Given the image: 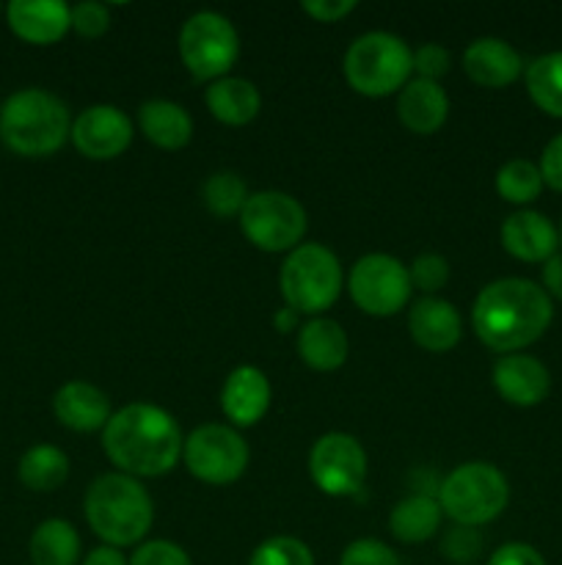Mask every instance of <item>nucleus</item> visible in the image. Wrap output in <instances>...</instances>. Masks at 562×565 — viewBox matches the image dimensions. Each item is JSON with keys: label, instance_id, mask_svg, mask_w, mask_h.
<instances>
[{"label": "nucleus", "instance_id": "9d476101", "mask_svg": "<svg viewBox=\"0 0 562 565\" xmlns=\"http://www.w3.org/2000/svg\"><path fill=\"white\" fill-rule=\"evenodd\" d=\"M246 439L237 428L220 423L198 425L182 441V463L196 480L207 486H229L248 469Z\"/></svg>", "mask_w": 562, "mask_h": 565}, {"label": "nucleus", "instance_id": "4c0bfd02", "mask_svg": "<svg viewBox=\"0 0 562 565\" xmlns=\"http://www.w3.org/2000/svg\"><path fill=\"white\" fill-rule=\"evenodd\" d=\"M538 169H540V177H543V185L554 188V191L562 193V132L545 143Z\"/></svg>", "mask_w": 562, "mask_h": 565}, {"label": "nucleus", "instance_id": "37998d69", "mask_svg": "<svg viewBox=\"0 0 562 565\" xmlns=\"http://www.w3.org/2000/svg\"><path fill=\"white\" fill-rule=\"evenodd\" d=\"M298 318H301V315L292 312L290 307L279 309V312L273 315V326H275V331H281V334H287V331H298Z\"/></svg>", "mask_w": 562, "mask_h": 565}, {"label": "nucleus", "instance_id": "2eb2a0df", "mask_svg": "<svg viewBox=\"0 0 562 565\" xmlns=\"http://www.w3.org/2000/svg\"><path fill=\"white\" fill-rule=\"evenodd\" d=\"M494 390L501 401L518 408H532L545 401L551 390V375L540 359L527 353H505L494 364Z\"/></svg>", "mask_w": 562, "mask_h": 565}, {"label": "nucleus", "instance_id": "39448f33", "mask_svg": "<svg viewBox=\"0 0 562 565\" xmlns=\"http://www.w3.org/2000/svg\"><path fill=\"white\" fill-rule=\"evenodd\" d=\"M345 287L342 263L323 243H301L287 254L279 270V290L287 307L298 315L320 318Z\"/></svg>", "mask_w": 562, "mask_h": 565}, {"label": "nucleus", "instance_id": "c03bdc74", "mask_svg": "<svg viewBox=\"0 0 562 565\" xmlns=\"http://www.w3.org/2000/svg\"><path fill=\"white\" fill-rule=\"evenodd\" d=\"M560 243H562V226H560Z\"/></svg>", "mask_w": 562, "mask_h": 565}, {"label": "nucleus", "instance_id": "c756f323", "mask_svg": "<svg viewBox=\"0 0 562 565\" xmlns=\"http://www.w3.org/2000/svg\"><path fill=\"white\" fill-rule=\"evenodd\" d=\"M543 191L540 169L527 158H512L496 171V193L510 204H529Z\"/></svg>", "mask_w": 562, "mask_h": 565}, {"label": "nucleus", "instance_id": "58836bf2", "mask_svg": "<svg viewBox=\"0 0 562 565\" xmlns=\"http://www.w3.org/2000/svg\"><path fill=\"white\" fill-rule=\"evenodd\" d=\"M488 565H545V561L534 546L521 544V541H512V544L499 546V550L490 555Z\"/></svg>", "mask_w": 562, "mask_h": 565}, {"label": "nucleus", "instance_id": "1a4fd4ad", "mask_svg": "<svg viewBox=\"0 0 562 565\" xmlns=\"http://www.w3.org/2000/svg\"><path fill=\"white\" fill-rule=\"evenodd\" d=\"M237 218L248 243L268 254H290L301 246L309 226L303 204L284 191L251 193Z\"/></svg>", "mask_w": 562, "mask_h": 565}, {"label": "nucleus", "instance_id": "9b49d317", "mask_svg": "<svg viewBox=\"0 0 562 565\" xmlns=\"http://www.w3.org/2000/svg\"><path fill=\"white\" fill-rule=\"evenodd\" d=\"M347 292L364 315L391 318L411 301V274L408 265L391 254H364L347 276Z\"/></svg>", "mask_w": 562, "mask_h": 565}, {"label": "nucleus", "instance_id": "412c9836", "mask_svg": "<svg viewBox=\"0 0 562 565\" xmlns=\"http://www.w3.org/2000/svg\"><path fill=\"white\" fill-rule=\"evenodd\" d=\"M397 116L406 130L417 136H433L450 116V97L441 83L411 77L397 97Z\"/></svg>", "mask_w": 562, "mask_h": 565}, {"label": "nucleus", "instance_id": "4468645a", "mask_svg": "<svg viewBox=\"0 0 562 565\" xmlns=\"http://www.w3.org/2000/svg\"><path fill=\"white\" fill-rule=\"evenodd\" d=\"M270 397H273V390H270L268 375L253 364L235 367L220 386V408L235 428L257 425L268 414Z\"/></svg>", "mask_w": 562, "mask_h": 565}, {"label": "nucleus", "instance_id": "7c9ffc66", "mask_svg": "<svg viewBox=\"0 0 562 565\" xmlns=\"http://www.w3.org/2000/svg\"><path fill=\"white\" fill-rule=\"evenodd\" d=\"M248 565H314V555L301 539L273 535L253 550Z\"/></svg>", "mask_w": 562, "mask_h": 565}, {"label": "nucleus", "instance_id": "393cba45", "mask_svg": "<svg viewBox=\"0 0 562 565\" xmlns=\"http://www.w3.org/2000/svg\"><path fill=\"white\" fill-rule=\"evenodd\" d=\"M441 519H444V511L439 505V497L411 494L391 508L389 530L402 544H424L439 533Z\"/></svg>", "mask_w": 562, "mask_h": 565}, {"label": "nucleus", "instance_id": "bb28decb", "mask_svg": "<svg viewBox=\"0 0 562 565\" xmlns=\"http://www.w3.org/2000/svg\"><path fill=\"white\" fill-rule=\"evenodd\" d=\"M20 483L31 491H55L69 478V458L55 445H33L20 458Z\"/></svg>", "mask_w": 562, "mask_h": 565}, {"label": "nucleus", "instance_id": "aec40b11", "mask_svg": "<svg viewBox=\"0 0 562 565\" xmlns=\"http://www.w3.org/2000/svg\"><path fill=\"white\" fill-rule=\"evenodd\" d=\"M53 414L64 428L77 430V434L102 430L114 417L110 397L88 381H69L61 386L53 395Z\"/></svg>", "mask_w": 562, "mask_h": 565}, {"label": "nucleus", "instance_id": "e433bc0d", "mask_svg": "<svg viewBox=\"0 0 562 565\" xmlns=\"http://www.w3.org/2000/svg\"><path fill=\"white\" fill-rule=\"evenodd\" d=\"M450 66H452V55L444 44L428 42V44H419V47L413 50V72H417L422 81L439 83V77H444L446 72H450Z\"/></svg>", "mask_w": 562, "mask_h": 565}, {"label": "nucleus", "instance_id": "c85d7f7f", "mask_svg": "<svg viewBox=\"0 0 562 565\" xmlns=\"http://www.w3.org/2000/svg\"><path fill=\"white\" fill-rule=\"evenodd\" d=\"M248 185L237 171H215V174L207 177L202 188V199L207 204V210L218 218H235V215L242 213L248 202Z\"/></svg>", "mask_w": 562, "mask_h": 565}, {"label": "nucleus", "instance_id": "b1692460", "mask_svg": "<svg viewBox=\"0 0 562 565\" xmlns=\"http://www.w3.org/2000/svg\"><path fill=\"white\" fill-rule=\"evenodd\" d=\"M138 127L143 138L165 152L185 149L193 138V119L180 103L171 99H149L138 108Z\"/></svg>", "mask_w": 562, "mask_h": 565}, {"label": "nucleus", "instance_id": "473e14b6", "mask_svg": "<svg viewBox=\"0 0 562 565\" xmlns=\"http://www.w3.org/2000/svg\"><path fill=\"white\" fill-rule=\"evenodd\" d=\"M339 565H400V557L389 544L378 539H358L345 546Z\"/></svg>", "mask_w": 562, "mask_h": 565}, {"label": "nucleus", "instance_id": "2f4dec72", "mask_svg": "<svg viewBox=\"0 0 562 565\" xmlns=\"http://www.w3.org/2000/svg\"><path fill=\"white\" fill-rule=\"evenodd\" d=\"M408 274H411V285L417 290H422L424 296H435L450 281V263L441 254L424 252L408 265Z\"/></svg>", "mask_w": 562, "mask_h": 565}, {"label": "nucleus", "instance_id": "f704fd0d", "mask_svg": "<svg viewBox=\"0 0 562 565\" xmlns=\"http://www.w3.org/2000/svg\"><path fill=\"white\" fill-rule=\"evenodd\" d=\"M479 550H483V539H479L477 527H461V524H455L444 535V541H441V552H444L446 561L461 565L477 561Z\"/></svg>", "mask_w": 562, "mask_h": 565}, {"label": "nucleus", "instance_id": "a18cd8bd", "mask_svg": "<svg viewBox=\"0 0 562 565\" xmlns=\"http://www.w3.org/2000/svg\"><path fill=\"white\" fill-rule=\"evenodd\" d=\"M0 11H6V9H3V6H0Z\"/></svg>", "mask_w": 562, "mask_h": 565}, {"label": "nucleus", "instance_id": "a878e982", "mask_svg": "<svg viewBox=\"0 0 562 565\" xmlns=\"http://www.w3.org/2000/svg\"><path fill=\"white\" fill-rule=\"evenodd\" d=\"M33 565H77L80 563V535L66 519H47L33 530L28 541Z\"/></svg>", "mask_w": 562, "mask_h": 565}, {"label": "nucleus", "instance_id": "6ab92c4d", "mask_svg": "<svg viewBox=\"0 0 562 565\" xmlns=\"http://www.w3.org/2000/svg\"><path fill=\"white\" fill-rule=\"evenodd\" d=\"M501 246L521 263H549L560 246V232L534 210H518L501 224Z\"/></svg>", "mask_w": 562, "mask_h": 565}, {"label": "nucleus", "instance_id": "72a5a7b5", "mask_svg": "<svg viewBox=\"0 0 562 565\" xmlns=\"http://www.w3.org/2000/svg\"><path fill=\"white\" fill-rule=\"evenodd\" d=\"M110 28V11L105 3L97 0H83V3L72 6V31L83 39L102 36Z\"/></svg>", "mask_w": 562, "mask_h": 565}, {"label": "nucleus", "instance_id": "cd10ccee", "mask_svg": "<svg viewBox=\"0 0 562 565\" xmlns=\"http://www.w3.org/2000/svg\"><path fill=\"white\" fill-rule=\"evenodd\" d=\"M527 92L543 114L562 119V50L538 55L523 70Z\"/></svg>", "mask_w": 562, "mask_h": 565}, {"label": "nucleus", "instance_id": "5701e85b", "mask_svg": "<svg viewBox=\"0 0 562 565\" xmlns=\"http://www.w3.org/2000/svg\"><path fill=\"white\" fill-rule=\"evenodd\" d=\"M204 103H207V110L220 125L242 127L251 125L259 116L262 94H259V88L248 77L226 75L220 81L209 83L207 92H204Z\"/></svg>", "mask_w": 562, "mask_h": 565}, {"label": "nucleus", "instance_id": "79ce46f5", "mask_svg": "<svg viewBox=\"0 0 562 565\" xmlns=\"http://www.w3.org/2000/svg\"><path fill=\"white\" fill-rule=\"evenodd\" d=\"M83 565H130V561L121 555V550L102 544V546H97V550H91L86 557H83Z\"/></svg>", "mask_w": 562, "mask_h": 565}, {"label": "nucleus", "instance_id": "a19ab883", "mask_svg": "<svg viewBox=\"0 0 562 565\" xmlns=\"http://www.w3.org/2000/svg\"><path fill=\"white\" fill-rule=\"evenodd\" d=\"M543 290L549 292V296L562 298V254H554V257L543 265Z\"/></svg>", "mask_w": 562, "mask_h": 565}, {"label": "nucleus", "instance_id": "0eeeda50", "mask_svg": "<svg viewBox=\"0 0 562 565\" xmlns=\"http://www.w3.org/2000/svg\"><path fill=\"white\" fill-rule=\"evenodd\" d=\"M507 502H510L507 478L488 461L461 463L439 486L441 511L461 527H483L494 522L505 513Z\"/></svg>", "mask_w": 562, "mask_h": 565}, {"label": "nucleus", "instance_id": "f8f14e48", "mask_svg": "<svg viewBox=\"0 0 562 565\" xmlns=\"http://www.w3.org/2000/svg\"><path fill=\"white\" fill-rule=\"evenodd\" d=\"M309 475L323 494L353 497L367 480V452L356 436L331 430L309 450Z\"/></svg>", "mask_w": 562, "mask_h": 565}, {"label": "nucleus", "instance_id": "4be33fe9", "mask_svg": "<svg viewBox=\"0 0 562 565\" xmlns=\"http://www.w3.org/2000/svg\"><path fill=\"white\" fill-rule=\"evenodd\" d=\"M298 356L306 367L317 373H334L347 362L350 342H347L345 329L331 318H312L298 329Z\"/></svg>", "mask_w": 562, "mask_h": 565}, {"label": "nucleus", "instance_id": "ea45409f", "mask_svg": "<svg viewBox=\"0 0 562 565\" xmlns=\"http://www.w3.org/2000/svg\"><path fill=\"white\" fill-rule=\"evenodd\" d=\"M301 9L317 22H339L342 17L353 14L358 3L356 0H306V3H301Z\"/></svg>", "mask_w": 562, "mask_h": 565}, {"label": "nucleus", "instance_id": "dca6fc26", "mask_svg": "<svg viewBox=\"0 0 562 565\" xmlns=\"http://www.w3.org/2000/svg\"><path fill=\"white\" fill-rule=\"evenodd\" d=\"M11 33L28 44H55L72 31V6L61 0H11L6 6Z\"/></svg>", "mask_w": 562, "mask_h": 565}, {"label": "nucleus", "instance_id": "c9c22d12", "mask_svg": "<svg viewBox=\"0 0 562 565\" xmlns=\"http://www.w3.org/2000/svg\"><path fill=\"white\" fill-rule=\"evenodd\" d=\"M130 565H193L191 555L180 544L165 539L147 541L132 552Z\"/></svg>", "mask_w": 562, "mask_h": 565}, {"label": "nucleus", "instance_id": "7ed1b4c3", "mask_svg": "<svg viewBox=\"0 0 562 565\" xmlns=\"http://www.w3.org/2000/svg\"><path fill=\"white\" fill-rule=\"evenodd\" d=\"M88 527L94 530L105 546H132L147 539L154 522V505L149 491L143 489L141 480L121 472H108L94 478L88 486L86 502Z\"/></svg>", "mask_w": 562, "mask_h": 565}, {"label": "nucleus", "instance_id": "ddd939ff", "mask_svg": "<svg viewBox=\"0 0 562 565\" xmlns=\"http://www.w3.org/2000/svg\"><path fill=\"white\" fill-rule=\"evenodd\" d=\"M69 138L83 158L114 160L132 143V121L116 105H88L77 119H72Z\"/></svg>", "mask_w": 562, "mask_h": 565}, {"label": "nucleus", "instance_id": "a211bd4d", "mask_svg": "<svg viewBox=\"0 0 562 565\" xmlns=\"http://www.w3.org/2000/svg\"><path fill=\"white\" fill-rule=\"evenodd\" d=\"M463 70L477 86L505 88L523 75V58L510 42L496 36L474 39L463 53Z\"/></svg>", "mask_w": 562, "mask_h": 565}, {"label": "nucleus", "instance_id": "6e6552de", "mask_svg": "<svg viewBox=\"0 0 562 565\" xmlns=\"http://www.w3.org/2000/svg\"><path fill=\"white\" fill-rule=\"evenodd\" d=\"M240 55V36L229 17L196 11L180 31V58L196 81L213 83L229 75Z\"/></svg>", "mask_w": 562, "mask_h": 565}, {"label": "nucleus", "instance_id": "f257e3e1", "mask_svg": "<svg viewBox=\"0 0 562 565\" xmlns=\"http://www.w3.org/2000/svg\"><path fill=\"white\" fill-rule=\"evenodd\" d=\"M554 318L551 296L540 285L518 276L496 279L477 292L472 329L483 345L499 353H516L532 345Z\"/></svg>", "mask_w": 562, "mask_h": 565}, {"label": "nucleus", "instance_id": "423d86ee", "mask_svg": "<svg viewBox=\"0 0 562 565\" xmlns=\"http://www.w3.org/2000/svg\"><path fill=\"white\" fill-rule=\"evenodd\" d=\"M342 70L361 97H389L411 81L413 53L395 33L369 31L347 47Z\"/></svg>", "mask_w": 562, "mask_h": 565}, {"label": "nucleus", "instance_id": "f03ea898", "mask_svg": "<svg viewBox=\"0 0 562 565\" xmlns=\"http://www.w3.org/2000/svg\"><path fill=\"white\" fill-rule=\"evenodd\" d=\"M180 425L154 403H130L114 412L102 428V450L108 461L130 478H160L182 458Z\"/></svg>", "mask_w": 562, "mask_h": 565}, {"label": "nucleus", "instance_id": "f3484780", "mask_svg": "<svg viewBox=\"0 0 562 565\" xmlns=\"http://www.w3.org/2000/svg\"><path fill=\"white\" fill-rule=\"evenodd\" d=\"M408 331L422 351L446 353L463 337L461 312L446 298L424 296L413 301L411 312H408Z\"/></svg>", "mask_w": 562, "mask_h": 565}, {"label": "nucleus", "instance_id": "20e7f679", "mask_svg": "<svg viewBox=\"0 0 562 565\" xmlns=\"http://www.w3.org/2000/svg\"><path fill=\"white\" fill-rule=\"evenodd\" d=\"M72 132L69 108L47 88H20L0 108V138L22 158H47Z\"/></svg>", "mask_w": 562, "mask_h": 565}]
</instances>
